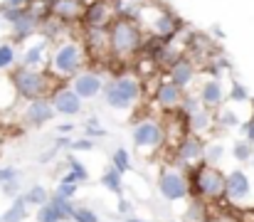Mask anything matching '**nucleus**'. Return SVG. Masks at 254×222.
<instances>
[{"mask_svg":"<svg viewBox=\"0 0 254 222\" xmlns=\"http://www.w3.org/2000/svg\"><path fill=\"white\" fill-rule=\"evenodd\" d=\"M86 65H89V55H86L84 42L77 37H64L52 45L50 60H47V72L57 81H69L74 74L86 70Z\"/></svg>","mask_w":254,"mask_h":222,"instance_id":"1","label":"nucleus"},{"mask_svg":"<svg viewBox=\"0 0 254 222\" xmlns=\"http://www.w3.org/2000/svg\"><path fill=\"white\" fill-rule=\"evenodd\" d=\"M104 101L109 109L114 111H126V109H133L136 104H141L143 99V81L138 74H116V76H109L106 84H104Z\"/></svg>","mask_w":254,"mask_h":222,"instance_id":"2","label":"nucleus"},{"mask_svg":"<svg viewBox=\"0 0 254 222\" xmlns=\"http://www.w3.org/2000/svg\"><path fill=\"white\" fill-rule=\"evenodd\" d=\"M109 52L116 60H128L143 47V27L138 20H121L114 17L109 22Z\"/></svg>","mask_w":254,"mask_h":222,"instance_id":"3","label":"nucleus"},{"mask_svg":"<svg viewBox=\"0 0 254 222\" xmlns=\"http://www.w3.org/2000/svg\"><path fill=\"white\" fill-rule=\"evenodd\" d=\"M188 183H190V198H200L205 203L225 200V173L215 165L197 163L188 168Z\"/></svg>","mask_w":254,"mask_h":222,"instance_id":"4","label":"nucleus"},{"mask_svg":"<svg viewBox=\"0 0 254 222\" xmlns=\"http://www.w3.org/2000/svg\"><path fill=\"white\" fill-rule=\"evenodd\" d=\"M7 76H10V81H12L15 96H17V99H25V101L50 96L52 89H55V81H57L47 70H27V67H20V65L7 74Z\"/></svg>","mask_w":254,"mask_h":222,"instance_id":"5","label":"nucleus"},{"mask_svg":"<svg viewBox=\"0 0 254 222\" xmlns=\"http://www.w3.org/2000/svg\"><path fill=\"white\" fill-rule=\"evenodd\" d=\"M131 141H133L136 150H141L146 155H153V153H158L161 148L166 146L168 134H166L163 121H158L153 116H143V119H136L133 121V126H131Z\"/></svg>","mask_w":254,"mask_h":222,"instance_id":"6","label":"nucleus"},{"mask_svg":"<svg viewBox=\"0 0 254 222\" xmlns=\"http://www.w3.org/2000/svg\"><path fill=\"white\" fill-rule=\"evenodd\" d=\"M156 190L166 203H180L190 200V183H188V170L178 165H163L156 180Z\"/></svg>","mask_w":254,"mask_h":222,"instance_id":"7","label":"nucleus"},{"mask_svg":"<svg viewBox=\"0 0 254 222\" xmlns=\"http://www.w3.org/2000/svg\"><path fill=\"white\" fill-rule=\"evenodd\" d=\"M254 195V183L242 168H232L225 173V200L232 208H250Z\"/></svg>","mask_w":254,"mask_h":222,"instance_id":"8","label":"nucleus"},{"mask_svg":"<svg viewBox=\"0 0 254 222\" xmlns=\"http://www.w3.org/2000/svg\"><path fill=\"white\" fill-rule=\"evenodd\" d=\"M67 84L74 89V94H77L82 101H94V99H99V96L104 94L106 79H104V74L99 72V70L86 67V70H82L79 74H74Z\"/></svg>","mask_w":254,"mask_h":222,"instance_id":"9","label":"nucleus"},{"mask_svg":"<svg viewBox=\"0 0 254 222\" xmlns=\"http://www.w3.org/2000/svg\"><path fill=\"white\" fill-rule=\"evenodd\" d=\"M202 155H205V141L195 134H185L173 150V165L178 168H192L197 163H202Z\"/></svg>","mask_w":254,"mask_h":222,"instance_id":"10","label":"nucleus"},{"mask_svg":"<svg viewBox=\"0 0 254 222\" xmlns=\"http://www.w3.org/2000/svg\"><path fill=\"white\" fill-rule=\"evenodd\" d=\"M50 50H52V42L45 40L42 35H35V37L27 40L25 47L20 50L17 65H20V67H27V70H47Z\"/></svg>","mask_w":254,"mask_h":222,"instance_id":"11","label":"nucleus"},{"mask_svg":"<svg viewBox=\"0 0 254 222\" xmlns=\"http://www.w3.org/2000/svg\"><path fill=\"white\" fill-rule=\"evenodd\" d=\"M50 101H52V106H55V114H60V116H64V119H74V116H79V114L84 111V101L74 94V89H72L67 81H62V84H57V86L52 89Z\"/></svg>","mask_w":254,"mask_h":222,"instance_id":"12","label":"nucleus"},{"mask_svg":"<svg viewBox=\"0 0 254 222\" xmlns=\"http://www.w3.org/2000/svg\"><path fill=\"white\" fill-rule=\"evenodd\" d=\"M40 25H42L40 12L27 2V7L22 10V15L10 25V40H12L15 45H25L27 40H32L35 35H40Z\"/></svg>","mask_w":254,"mask_h":222,"instance_id":"13","label":"nucleus"},{"mask_svg":"<svg viewBox=\"0 0 254 222\" xmlns=\"http://www.w3.org/2000/svg\"><path fill=\"white\" fill-rule=\"evenodd\" d=\"M55 106L50 101V96H42V99H32L25 104L22 109V124L27 129H42L47 126L50 121H55Z\"/></svg>","mask_w":254,"mask_h":222,"instance_id":"14","label":"nucleus"},{"mask_svg":"<svg viewBox=\"0 0 254 222\" xmlns=\"http://www.w3.org/2000/svg\"><path fill=\"white\" fill-rule=\"evenodd\" d=\"M180 27H183L180 17H178L173 10H161V7L153 12V17H151V22H148L151 35H156V37H161V40H173V37L180 32Z\"/></svg>","mask_w":254,"mask_h":222,"instance_id":"15","label":"nucleus"},{"mask_svg":"<svg viewBox=\"0 0 254 222\" xmlns=\"http://www.w3.org/2000/svg\"><path fill=\"white\" fill-rule=\"evenodd\" d=\"M168 76L175 86H180L183 91H188L190 89V84L197 79V65H195V60L192 57H188V55H183V57H178L173 65L168 67Z\"/></svg>","mask_w":254,"mask_h":222,"instance_id":"16","label":"nucleus"},{"mask_svg":"<svg viewBox=\"0 0 254 222\" xmlns=\"http://www.w3.org/2000/svg\"><path fill=\"white\" fill-rule=\"evenodd\" d=\"M183 96H185V91H183L180 86H175L170 79H163L161 84H156V91H153V101H156V106H158L161 111H168V114L178 111Z\"/></svg>","mask_w":254,"mask_h":222,"instance_id":"17","label":"nucleus"},{"mask_svg":"<svg viewBox=\"0 0 254 222\" xmlns=\"http://www.w3.org/2000/svg\"><path fill=\"white\" fill-rule=\"evenodd\" d=\"M111 20H114L111 2H106V0H94V2L84 5V12H82L84 27H109Z\"/></svg>","mask_w":254,"mask_h":222,"instance_id":"18","label":"nucleus"},{"mask_svg":"<svg viewBox=\"0 0 254 222\" xmlns=\"http://www.w3.org/2000/svg\"><path fill=\"white\" fill-rule=\"evenodd\" d=\"M197 99H200V104H202L205 109L215 111V109H220V106L227 101V91H225V86H222L220 79H205V81L200 84Z\"/></svg>","mask_w":254,"mask_h":222,"instance_id":"19","label":"nucleus"},{"mask_svg":"<svg viewBox=\"0 0 254 222\" xmlns=\"http://www.w3.org/2000/svg\"><path fill=\"white\" fill-rule=\"evenodd\" d=\"M84 2L82 0H50V15L57 17L60 22H77L82 20Z\"/></svg>","mask_w":254,"mask_h":222,"instance_id":"20","label":"nucleus"},{"mask_svg":"<svg viewBox=\"0 0 254 222\" xmlns=\"http://www.w3.org/2000/svg\"><path fill=\"white\" fill-rule=\"evenodd\" d=\"M84 47L86 55H111L109 52V30L106 27H84Z\"/></svg>","mask_w":254,"mask_h":222,"instance_id":"21","label":"nucleus"},{"mask_svg":"<svg viewBox=\"0 0 254 222\" xmlns=\"http://www.w3.org/2000/svg\"><path fill=\"white\" fill-rule=\"evenodd\" d=\"M185 129H188V134H195V136H205V134H210L212 131V111L210 109H197L195 114H190V116H185Z\"/></svg>","mask_w":254,"mask_h":222,"instance_id":"22","label":"nucleus"},{"mask_svg":"<svg viewBox=\"0 0 254 222\" xmlns=\"http://www.w3.org/2000/svg\"><path fill=\"white\" fill-rule=\"evenodd\" d=\"M240 126H242V119H240V114L232 106L222 104L220 109L212 111V129H217V131H235Z\"/></svg>","mask_w":254,"mask_h":222,"instance_id":"23","label":"nucleus"},{"mask_svg":"<svg viewBox=\"0 0 254 222\" xmlns=\"http://www.w3.org/2000/svg\"><path fill=\"white\" fill-rule=\"evenodd\" d=\"M64 165H67V170L60 175V180H64V183H74V185H82L89 180V170H86V165L74 155V153H69L67 158H64Z\"/></svg>","mask_w":254,"mask_h":222,"instance_id":"24","label":"nucleus"},{"mask_svg":"<svg viewBox=\"0 0 254 222\" xmlns=\"http://www.w3.org/2000/svg\"><path fill=\"white\" fill-rule=\"evenodd\" d=\"M20 50L12 40H0V74H10L17 67Z\"/></svg>","mask_w":254,"mask_h":222,"instance_id":"25","label":"nucleus"},{"mask_svg":"<svg viewBox=\"0 0 254 222\" xmlns=\"http://www.w3.org/2000/svg\"><path fill=\"white\" fill-rule=\"evenodd\" d=\"M50 190L45 188V185H40V183H35V185H30L27 190H22V200H25V205L30 208V210H37V208H42V205H47L50 203Z\"/></svg>","mask_w":254,"mask_h":222,"instance_id":"26","label":"nucleus"},{"mask_svg":"<svg viewBox=\"0 0 254 222\" xmlns=\"http://www.w3.org/2000/svg\"><path fill=\"white\" fill-rule=\"evenodd\" d=\"M225 155H227V146H225L222 141H217V139L205 141V155H202V163H205V165L220 168V163L225 160Z\"/></svg>","mask_w":254,"mask_h":222,"instance_id":"27","label":"nucleus"},{"mask_svg":"<svg viewBox=\"0 0 254 222\" xmlns=\"http://www.w3.org/2000/svg\"><path fill=\"white\" fill-rule=\"evenodd\" d=\"M27 218H30V208L25 205L22 195H17V198L7 205V210L0 215V222H25Z\"/></svg>","mask_w":254,"mask_h":222,"instance_id":"28","label":"nucleus"},{"mask_svg":"<svg viewBox=\"0 0 254 222\" xmlns=\"http://www.w3.org/2000/svg\"><path fill=\"white\" fill-rule=\"evenodd\" d=\"M99 183L104 185V190H109V193H114L116 198H121L124 195V175L119 173V170H114L111 165L101 173V178H99Z\"/></svg>","mask_w":254,"mask_h":222,"instance_id":"29","label":"nucleus"},{"mask_svg":"<svg viewBox=\"0 0 254 222\" xmlns=\"http://www.w3.org/2000/svg\"><path fill=\"white\" fill-rule=\"evenodd\" d=\"M185 220L188 222H210L207 203H205V200H200V198H190L188 210H185Z\"/></svg>","mask_w":254,"mask_h":222,"instance_id":"30","label":"nucleus"},{"mask_svg":"<svg viewBox=\"0 0 254 222\" xmlns=\"http://www.w3.org/2000/svg\"><path fill=\"white\" fill-rule=\"evenodd\" d=\"M50 205H52V210L60 215V220L62 222H72L74 210H77V203H74V200H64V198L50 195Z\"/></svg>","mask_w":254,"mask_h":222,"instance_id":"31","label":"nucleus"},{"mask_svg":"<svg viewBox=\"0 0 254 222\" xmlns=\"http://www.w3.org/2000/svg\"><path fill=\"white\" fill-rule=\"evenodd\" d=\"M111 168L114 170H119L121 175H126L131 168H133V160H131V153H128V148L119 146L114 153H111Z\"/></svg>","mask_w":254,"mask_h":222,"instance_id":"32","label":"nucleus"},{"mask_svg":"<svg viewBox=\"0 0 254 222\" xmlns=\"http://www.w3.org/2000/svg\"><path fill=\"white\" fill-rule=\"evenodd\" d=\"M230 153H232V158H235L237 163H250L254 158V144H250L247 139H240V141L232 144Z\"/></svg>","mask_w":254,"mask_h":222,"instance_id":"33","label":"nucleus"},{"mask_svg":"<svg viewBox=\"0 0 254 222\" xmlns=\"http://www.w3.org/2000/svg\"><path fill=\"white\" fill-rule=\"evenodd\" d=\"M15 89H12V81L7 74H0V111L2 109H10L15 104Z\"/></svg>","mask_w":254,"mask_h":222,"instance_id":"34","label":"nucleus"},{"mask_svg":"<svg viewBox=\"0 0 254 222\" xmlns=\"http://www.w3.org/2000/svg\"><path fill=\"white\" fill-rule=\"evenodd\" d=\"M227 101L230 104H247L250 101V89L242 84V81H232L230 84V89H227Z\"/></svg>","mask_w":254,"mask_h":222,"instance_id":"35","label":"nucleus"},{"mask_svg":"<svg viewBox=\"0 0 254 222\" xmlns=\"http://www.w3.org/2000/svg\"><path fill=\"white\" fill-rule=\"evenodd\" d=\"M82 126H84V136L86 139H91V141H96V139H106V136H109V131H106V129H101L99 116H89Z\"/></svg>","mask_w":254,"mask_h":222,"instance_id":"36","label":"nucleus"},{"mask_svg":"<svg viewBox=\"0 0 254 222\" xmlns=\"http://www.w3.org/2000/svg\"><path fill=\"white\" fill-rule=\"evenodd\" d=\"M52 195L64 198V200H74V198L79 195V185H74V183H64V180H57V185H55Z\"/></svg>","mask_w":254,"mask_h":222,"instance_id":"37","label":"nucleus"},{"mask_svg":"<svg viewBox=\"0 0 254 222\" xmlns=\"http://www.w3.org/2000/svg\"><path fill=\"white\" fill-rule=\"evenodd\" d=\"M72 222H101V218H99L91 208H86V205H77Z\"/></svg>","mask_w":254,"mask_h":222,"instance_id":"38","label":"nucleus"},{"mask_svg":"<svg viewBox=\"0 0 254 222\" xmlns=\"http://www.w3.org/2000/svg\"><path fill=\"white\" fill-rule=\"evenodd\" d=\"M0 193H2L7 200H15L17 195H22V183H20V178H17V180H10V183H2V185H0Z\"/></svg>","mask_w":254,"mask_h":222,"instance_id":"39","label":"nucleus"},{"mask_svg":"<svg viewBox=\"0 0 254 222\" xmlns=\"http://www.w3.org/2000/svg\"><path fill=\"white\" fill-rule=\"evenodd\" d=\"M35 220H37V222H62V220H60V215L52 210V205H50V203L35 210Z\"/></svg>","mask_w":254,"mask_h":222,"instance_id":"40","label":"nucleus"},{"mask_svg":"<svg viewBox=\"0 0 254 222\" xmlns=\"http://www.w3.org/2000/svg\"><path fill=\"white\" fill-rule=\"evenodd\" d=\"M116 213L126 220V218H131V215H136V203L133 200H128V198H119V203H116Z\"/></svg>","mask_w":254,"mask_h":222,"instance_id":"41","label":"nucleus"},{"mask_svg":"<svg viewBox=\"0 0 254 222\" xmlns=\"http://www.w3.org/2000/svg\"><path fill=\"white\" fill-rule=\"evenodd\" d=\"M94 146H96V141H91V139L82 136V139H72L69 150H72V153H86V150H94Z\"/></svg>","mask_w":254,"mask_h":222,"instance_id":"42","label":"nucleus"},{"mask_svg":"<svg viewBox=\"0 0 254 222\" xmlns=\"http://www.w3.org/2000/svg\"><path fill=\"white\" fill-rule=\"evenodd\" d=\"M22 173H20V168H15V165H0V185L2 183H10V180H17Z\"/></svg>","mask_w":254,"mask_h":222,"instance_id":"43","label":"nucleus"},{"mask_svg":"<svg viewBox=\"0 0 254 222\" xmlns=\"http://www.w3.org/2000/svg\"><path fill=\"white\" fill-rule=\"evenodd\" d=\"M77 131V124L72 121V119H67V121H60L57 126H55V134L57 136H72Z\"/></svg>","mask_w":254,"mask_h":222,"instance_id":"44","label":"nucleus"},{"mask_svg":"<svg viewBox=\"0 0 254 222\" xmlns=\"http://www.w3.org/2000/svg\"><path fill=\"white\" fill-rule=\"evenodd\" d=\"M240 131H242V139H247L250 144H254V111H252V116H250L247 121H242Z\"/></svg>","mask_w":254,"mask_h":222,"instance_id":"45","label":"nucleus"},{"mask_svg":"<svg viewBox=\"0 0 254 222\" xmlns=\"http://www.w3.org/2000/svg\"><path fill=\"white\" fill-rule=\"evenodd\" d=\"M57 155H60V148L52 144V146L47 148V150H42V153H40V163H52Z\"/></svg>","mask_w":254,"mask_h":222,"instance_id":"46","label":"nucleus"},{"mask_svg":"<svg viewBox=\"0 0 254 222\" xmlns=\"http://www.w3.org/2000/svg\"><path fill=\"white\" fill-rule=\"evenodd\" d=\"M30 0H2V5L0 7H25Z\"/></svg>","mask_w":254,"mask_h":222,"instance_id":"47","label":"nucleus"},{"mask_svg":"<svg viewBox=\"0 0 254 222\" xmlns=\"http://www.w3.org/2000/svg\"><path fill=\"white\" fill-rule=\"evenodd\" d=\"M212 222H240L237 218H232V215H220V218H215Z\"/></svg>","mask_w":254,"mask_h":222,"instance_id":"48","label":"nucleus"},{"mask_svg":"<svg viewBox=\"0 0 254 222\" xmlns=\"http://www.w3.org/2000/svg\"><path fill=\"white\" fill-rule=\"evenodd\" d=\"M124 222H151V220H143V218H138V215H131V218H126Z\"/></svg>","mask_w":254,"mask_h":222,"instance_id":"49","label":"nucleus"},{"mask_svg":"<svg viewBox=\"0 0 254 222\" xmlns=\"http://www.w3.org/2000/svg\"><path fill=\"white\" fill-rule=\"evenodd\" d=\"M212 32H215V37H225V35H222V30H220V25H215V27H212Z\"/></svg>","mask_w":254,"mask_h":222,"instance_id":"50","label":"nucleus"},{"mask_svg":"<svg viewBox=\"0 0 254 222\" xmlns=\"http://www.w3.org/2000/svg\"><path fill=\"white\" fill-rule=\"evenodd\" d=\"M247 104H252V111H254V94H250V101Z\"/></svg>","mask_w":254,"mask_h":222,"instance_id":"51","label":"nucleus"},{"mask_svg":"<svg viewBox=\"0 0 254 222\" xmlns=\"http://www.w3.org/2000/svg\"><path fill=\"white\" fill-rule=\"evenodd\" d=\"M0 22H2V7H0Z\"/></svg>","mask_w":254,"mask_h":222,"instance_id":"52","label":"nucleus"},{"mask_svg":"<svg viewBox=\"0 0 254 222\" xmlns=\"http://www.w3.org/2000/svg\"><path fill=\"white\" fill-rule=\"evenodd\" d=\"M250 163H252V165H254V158H252V160H250Z\"/></svg>","mask_w":254,"mask_h":222,"instance_id":"53","label":"nucleus"}]
</instances>
